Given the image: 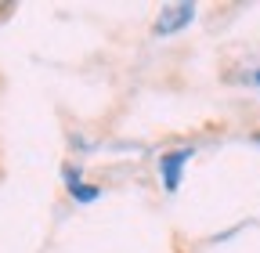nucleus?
Returning <instances> with one entry per match:
<instances>
[{"instance_id":"f257e3e1","label":"nucleus","mask_w":260,"mask_h":253,"mask_svg":"<svg viewBox=\"0 0 260 253\" xmlns=\"http://www.w3.org/2000/svg\"><path fill=\"white\" fill-rule=\"evenodd\" d=\"M195 160V145H177V148H167L159 155V163H155V170H159V184H162V192H177L181 188V181H184V167Z\"/></svg>"},{"instance_id":"f03ea898","label":"nucleus","mask_w":260,"mask_h":253,"mask_svg":"<svg viewBox=\"0 0 260 253\" xmlns=\"http://www.w3.org/2000/svg\"><path fill=\"white\" fill-rule=\"evenodd\" d=\"M195 15H199V4H191V0H181V4H167V8L155 15L152 33H155V37H177V33H184V29L195 22Z\"/></svg>"},{"instance_id":"7ed1b4c3","label":"nucleus","mask_w":260,"mask_h":253,"mask_svg":"<svg viewBox=\"0 0 260 253\" xmlns=\"http://www.w3.org/2000/svg\"><path fill=\"white\" fill-rule=\"evenodd\" d=\"M61 181H65V192H69L76 203H94V199H102V184H90V181H83V174L73 167V163H65L61 167Z\"/></svg>"},{"instance_id":"20e7f679","label":"nucleus","mask_w":260,"mask_h":253,"mask_svg":"<svg viewBox=\"0 0 260 253\" xmlns=\"http://www.w3.org/2000/svg\"><path fill=\"white\" fill-rule=\"evenodd\" d=\"M249 83H253V87H260V66H253V73H249Z\"/></svg>"},{"instance_id":"39448f33","label":"nucleus","mask_w":260,"mask_h":253,"mask_svg":"<svg viewBox=\"0 0 260 253\" xmlns=\"http://www.w3.org/2000/svg\"><path fill=\"white\" fill-rule=\"evenodd\" d=\"M253 141H256V145H260V131H256V134H253Z\"/></svg>"}]
</instances>
